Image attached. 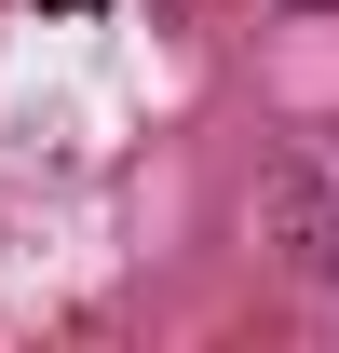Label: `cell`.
I'll list each match as a JSON object with an SVG mask.
<instances>
[{"label": "cell", "mask_w": 339, "mask_h": 353, "mask_svg": "<svg viewBox=\"0 0 339 353\" xmlns=\"http://www.w3.org/2000/svg\"><path fill=\"white\" fill-rule=\"evenodd\" d=\"M285 231H298L312 272H339V150H312V163L285 176Z\"/></svg>", "instance_id": "6da1fadb"}, {"label": "cell", "mask_w": 339, "mask_h": 353, "mask_svg": "<svg viewBox=\"0 0 339 353\" xmlns=\"http://www.w3.org/2000/svg\"><path fill=\"white\" fill-rule=\"evenodd\" d=\"M41 14H95V0H41Z\"/></svg>", "instance_id": "7a4b0ae2"}]
</instances>
